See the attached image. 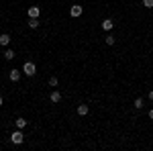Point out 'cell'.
I'll return each mask as SVG.
<instances>
[{
    "label": "cell",
    "mask_w": 153,
    "mask_h": 151,
    "mask_svg": "<svg viewBox=\"0 0 153 151\" xmlns=\"http://www.w3.org/2000/svg\"><path fill=\"white\" fill-rule=\"evenodd\" d=\"M23 74H25V76H29V78H33V76L37 74V65L33 63V61H27V63L23 65Z\"/></svg>",
    "instance_id": "obj_1"
},
{
    "label": "cell",
    "mask_w": 153,
    "mask_h": 151,
    "mask_svg": "<svg viewBox=\"0 0 153 151\" xmlns=\"http://www.w3.org/2000/svg\"><path fill=\"white\" fill-rule=\"evenodd\" d=\"M10 141L14 143V145H21V143L25 141V137H23V129H19V131H14V133L10 135Z\"/></svg>",
    "instance_id": "obj_2"
},
{
    "label": "cell",
    "mask_w": 153,
    "mask_h": 151,
    "mask_svg": "<svg viewBox=\"0 0 153 151\" xmlns=\"http://www.w3.org/2000/svg\"><path fill=\"white\" fill-rule=\"evenodd\" d=\"M82 12H84V8L80 6V4H76V6H71V8H70V14L74 16V19H78V16H82Z\"/></svg>",
    "instance_id": "obj_3"
},
{
    "label": "cell",
    "mask_w": 153,
    "mask_h": 151,
    "mask_svg": "<svg viewBox=\"0 0 153 151\" xmlns=\"http://www.w3.org/2000/svg\"><path fill=\"white\" fill-rule=\"evenodd\" d=\"M27 14H29V19H39V14H41V8H39V6H31V8L27 10Z\"/></svg>",
    "instance_id": "obj_4"
},
{
    "label": "cell",
    "mask_w": 153,
    "mask_h": 151,
    "mask_svg": "<svg viewBox=\"0 0 153 151\" xmlns=\"http://www.w3.org/2000/svg\"><path fill=\"white\" fill-rule=\"evenodd\" d=\"M49 100H51L53 104H59V102H61V94H59L57 90H53V92L49 94Z\"/></svg>",
    "instance_id": "obj_5"
},
{
    "label": "cell",
    "mask_w": 153,
    "mask_h": 151,
    "mask_svg": "<svg viewBox=\"0 0 153 151\" xmlns=\"http://www.w3.org/2000/svg\"><path fill=\"white\" fill-rule=\"evenodd\" d=\"M12 39H10V35H8V33H2V35H0V45L2 47H8V43H10Z\"/></svg>",
    "instance_id": "obj_6"
},
{
    "label": "cell",
    "mask_w": 153,
    "mask_h": 151,
    "mask_svg": "<svg viewBox=\"0 0 153 151\" xmlns=\"http://www.w3.org/2000/svg\"><path fill=\"white\" fill-rule=\"evenodd\" d=\"M112 27H114V21L112 19H104L102 21V31H110Z\"/></svg>",
    "instance_id": "obj_7"
},
{
    "label": "cell",
    "mask_w": 153,
    "mask_h": 151,
    "mask_svg": "<svg viewBox=\"0 0 153 151\" xmlns=\"http://www.w3.org/2000/svg\"><path fill=\"white\" fill-rule=\"evenodd\" d=\"M88 112H90V106H88V104H80V106H78V115H80V116H86Z\"/></svg>",
    "instance_id": "obj_8"
},
{
    "label": "cell",
    "mask_w": 153,
    "mask_h": 151,
    "mask_svg": "<svg viewBox=\"0 0 153 151\" xmlns=\"http://www.w3.org/2000/svg\"><path fill=\"white\" fill-rule=\"evenodd\" d=\"M8 78H10L12 82H19V80H21V70H10Z\"/></svg>",
    "instance_id": "obj_9"
},
{
    "label": "cell",
    "mask_w": 153,
    "mask_h": 151,
    "mask_svg": "<svg viewBox=\"0 0 153 151\" xmlns=\"http://www.w3.org/2000/svg\"><path fill=\"white\" fill-rule=\"evenodd\" d=\"M104 41H106V45H114V43H117V37L114 35H106Z\"/></svg>",
    "instance_id": "obj_10"
},
{
    "label": "cell",
    "mask_w": 153,
    "mask_h": 151,
    "mask_svg": "<svg viewBox=\"0 0 153 151\" xmlns=\"http://www.w3.org/2000/svg\"><path fill=\"white\" fill-rule=\"evenodd\" d=\"M14 55H16V53H14L12 49H6V51H4V57L8 59V61H10V59H14Z\"/></svg>",
    "instance_id": "obj_11"
},
{
    "label": "cell",
    "mask_w": 153,
    "mask_h": 151,
    "mask_svg": "<svg viewBox=\"0 0 153 151\" xmlns=\"http://www.w3.org/2000/svg\"><path fill=\"white\" fill-rule=\"evenodd\" d=\"M14 123H16V129H25L27 127V121H25V118H16Z\"/></svg>",
    "instance_id": "obj_12"
},
{
    "label": "cell",
    "mask_w": 153,
    "mask_h": 151,
    "mask_svg": "<svg viewBox=\"0 0 153 151\" xmlns=\"http://www.w3.org/2000/svg\"><path fill=\"white\" fill-rule=\"evenodd\" d=\"M29 27L31 29H37L39 27V19H29Z\"/></svg>",
    "instance_id": "obj_13"
},
{
    "label": "cell",
    "mask_w": 153,
    "mask_h": 151,
    "mask_svg": "<svg viewBox=\"0 0 153 151\" xmlns=\"http://www.w3.org/2000/svg\"><path fill=\"white\" fill-rule=\"evenodd\" d=\"M57 84H59V80L55 78V76H51V78H49V86H53V88H57Z\"/></svg>",
    "instance_id": "obj_14"
},
{
    "label": "cell",
    "mask_w": 153,
    "mask_h": 151,
    "mask_svg": "<svg viewBox=\"0 0 153 151\" xmlns=\"http://www.w3.org/2000/svg\"><path fill=\"white\" fill-rule=\"evenodd\" d=\"M135 108H137V110L143 108V98H137V100H135Z\"/></svg>",
    "instance_id": "obj_15"
},
{
    "label": "cell",
    "mask_w": 153,
    "mask_h": 151,
    "mask_svg": "<svg viewBox=\"0 0 153 151\" xmlns=\"http://www.w3.org/2000/svg\"><path fill=\"white\" fill-rule=\"evenodd\" d=\"M143 4H145V8H153V0H143Z\"/></svg>",
    "instance_id": "obj_16"
},
{
    "label": "cell",
    "mask_w": 153,
    "mask_h": 151,
    "mask_svg": "<svg viewBox=\"0 0 153 151\" xmlns=\"http://www.w3.org/2000/svg\"><path fill=\"white\" fill-rule=\"evenodd\" d=\"M147 96H149V100H153V90H151L149 94H147Z\"/></svg>",
    "instance_id": "obj_17"
},
{
    "label": "cell",
    "mask_w": 153,
    "mask_h": 151,
    "mask_svg": "<svg viewBox=\"0 0 153 151\" xmlns=\"http://www.w3.org/2000/svg\"><path fill=\"white\" fill-rule=\"evenodd\" d=\"M149 118H151V121H153V108H151V110H149Z\"/></svg>",
    "instance_id": "obj_18"
},
{
    "label": "cell",
    "mask_w": 153,
    "mask_h": 151,
    "mask_svg": "<svg viewBox=\"0 0 153 151\" xmlns=\"http://www.w3.org/2000/svg\"><path fill=\"white\" fill-rule=\"evenodd\" d=\"M2 102H4V100H2V96H0V106H2Z\"/></svg>",
    "instance_id": "obj_19"
}]
</instances>
